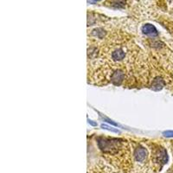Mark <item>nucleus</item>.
<instances>
[{"instance_id":"1","label":"nucleus","mask_w":173,"mask_h":173,"mask_svg":"<svg viewBox=\"0 0 173 173\" xmlns=\"http://www.w3.org/2000/svg\"><path fill=\"white\" fill-rule=\"evenodd\" d=\"M125 78L124 73L120 70H117L115 71L113 75H112V77H111V81L115 85H119L120 83L123 82Z\"/></svg>"},{"instance_id":"2","label":"nucleus","mask_w":173,"mask_h":173,"mask_svg":"<svg viewBox=\"0 0 173 173\" xmlns=\"http://www.w3.org/2000/svg\"><path fill=\"white\" fill-rule=\"evenodd\" d=\"M146 156H147V152H146V150L144 147L139 146L134 152V157H135L136 160L138 161V162L144 161L145 158H146Z\"/></svg>"},{"instance_id":"3","label":"nucleus","mask_w":173,"mask_h":173,"mask_svg":"<svg viewBox=\"0 0 173 173\" xmlns=\"http://www.w3.org/2000/svg\"><path fill=\"white\" fill-rule=\"evenodd\" d=\"M142 31L143 33L145 35H149V36H157L158 35V31L155 26H153L152 24L150 23H146L143 27H142Z\"/></svg>"},{"instance_id":"4","label":"nucleus","mask_w":173,"mask_h":173,"mask_svg":"<svg viewBox=\"0 0 173 173\" xmlns=\"http://www.w3.org/2000/svg\"><path fill=\"white\" fill-rule=\"evenodd\" d=\"M165 86V82L162 78L160 77H157L153 80L152 83V88L155 91H159L161 90Z\"/></svg>"},{"instance_id":"5","label":"nucleus","mask_w":173,"mask_h":173,"mask_svg":"<svg viewBox=\"0 0 173 173\" xmlns=\"http://www.w3.org/2000/svg\"><path fill=\"white\" fill-rule=\"evenodd\" d=\"M125 54L124 50L123 49H121V48H119V49H116V50H114L113 52V54H112V58H113V61H121V60H123L125 57Z\"/></svg>"},{"instance_id":"6","label":"nucleus","mask_w":173,"mask_h":173,"mask_svg":"<svg viewBox=\"0 0 173 173\" xmlns=\"http://www.w3.org/2000/svg\"><path fill=\"white\" fill-rule=\"evenodd\" d=\"M125 5V0H114L113 2V6L115 8H122Z\"/></svg>"},{"instance_id":"7","label":"nucleus","mask_w":173,"mask_h":173,"mask_svg":"<svg viewBox=\"0 0 173 173\" xmlns=\"http://www.w3.org/2000/svg\"><path fill=\"white\" fill-rule=\"evenodd\" d=\"M101 127L104 128V129H107V130H109V131H114V132H119L118 130H116V129H113V127H110V126H108V125H101Z\"/></svg>"},{"instance_id":"8","label":"nucleus","mask_w":173,"mask_h":173,"mask_svg":"<svg viewBox=\"0 0 173 173\" xmlns=\"http://www.w3.org/2000/svg\"><path fill=\"white\" fill-rule=\"evenodd\" d=\"M164 136L168 137V138H173V131H166L163 132Z\"/></svg>"},{"instance_id":"9","label":"nucleus","mask_w":173,"mask_h":173,"mask_svg":"<svg viewBox=\"0 0 173 173\" xmlns=\"http://www.w3.org/2000/svg\"><path fill=\"white\" fill-rule=\"evenodd\" d=\"M100 0H88V2L90 3V4H94V3H96V2H99Z\"/></svg>"},{"instance_id":"10","label":"nucleus","mask_w":173,"mask_h":173,"mask_svg":"<svg viewBox=\"0 0 173 173\" xmlns=\"http://www.w3.org/2000/svg\"><path fill=\"white\" fill-rule=\"evenodd\" d=\"M89 124H91V125H96V123H94V122H93L92 120H89Z\"/></svg>"}]
</instances>
